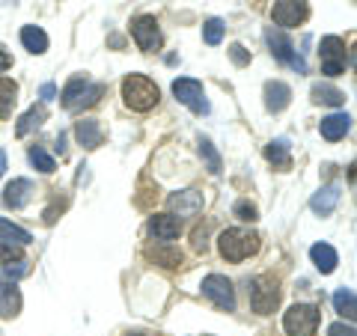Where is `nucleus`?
Returning <instances> with one entry per match:
<instances>
[{"instance_id": "f257e3e1", "label": "nucleus", "mask_w": 357, "mask_h": 336, "mask_svg": "<svg viewBox=\"0 0 357 336\" xmlns=\"http://www.w3.org/2000/svg\"><path fill=\"white\" fill-rule=\"evenodd\" d=\"M218 250L227 262H241L259 250V235L250 232V229H238V227L223 229L220 238H218Z\"/></svg>"}, {"instance_id": "f03ea898", "label": "nucleus", "mask_w": 357, "mask_h": 336, "mask_svg": "<svg viewBox=\"0 0 357 336\" xmlns=\"http://www.w3.org/2000/svg\"><path fill=\"white\" fill-rule=\"evenodd\" d=\"M122 98H126V105L131 110H137V114H146L158 105V86H155L146 75H128L126 81H122Z\"/></svg>"}, {"instance_id": "7ed1b4c3", "label": "nucleus", "mask_w": 357, "mask_h": 336, "mask_svg": "<svg viewBox=\"0 0 357 336\" xmlns=\"http://www.w3.org/2000/svg\"><path fill=\"white\" fill-rule=\"evenodd\" d=\"M319 321H321L319 307H312V304H295V307L286 310L283 328H286L289 336H316Z\"/></svg>"}, {"instance_id": "20e7f679", "label": "nucleus", "mask_w": 357, "mask_h": 336, "mask_svg": "<svg viewBox=\"0 0 357 336\" xmlns=\"http://www.w3.org/2000/svg\"><path fill=\"white\" fill-rule=\"evenodd\" d=\"M280 304V289H277L274 277H256L250 280V307L259 312V316H268L274 312V307Z\"/></svg>"}, {"instance_id": "39448f33", "label": "nucleus", "mask_w": 357, "mask_h": 336, "mask_svg": "<svg viewBox=\"0 0 357 336\" xmlns=\"http://www.w3.org/2000/svg\"><path fill=\"white\" fill-rule=\"evenodd\" d=\"M173 96L188 110H194V114H199V116L208 114L206 89H203V84H199V81H194V77H178V81H173Z\"/></svg>"}, {"instance_id": "423d86ee", "label": "nucleus", "mask_w": 357, "mask_h": 336, "mask_svg": "<svg viewBox=\"0 0 357 336\" xmlns=\"http://www.w3.org/2000/svg\"><path fill=\"white\" fill-rule=\"evenodd\" d=\"M265 42H268V48H271V54H274V57L280 60V63L292 66V69H298L301 75L307 72L304 57H301V54H295V48H292V42H289L286 33L274 30V27H268V30H265Z\"/></svg>"}, {"instance_id": "0eeeda50", "label": "nucleus", "mask_w": 357, "mask_h": 336, "mask_svg": "<svg viewBox=\"0 0 357 336\" xmlns=\"http://www.w3.org/2000/svg\"><path fill=\"white\" fill-rule=\"evenodd\" d=\"M203 295L223 312L236 310V292H232V283L223 274H208L203 280Z\"/></svg>"}, {"instance_id": "6e6552de", "label": "nucleus", "mask_w": 357, "mask_h": 336, "mask_svg": "<svg viewBox=\"0 0 357 336\" xmlns=\"http://www.w3.org/2000/svg\"><path fill=\"white\" fill-rule=\"evenodd\" d=\"M131 36L134 42H137V48L140 51H146V54H155V51H161V30H158V21H155V15H140V18H134L131 21Z\"/></svg>"}, {"instance_id": "1a4fd4ad", "label": "nucleus", "mask_w": 357, "mask_h": 336, "mask_svg": "<svg viewBox=\"0 0 357 336\" xmlns=\"http://www.w3.org/2000/svg\"><path fill=\"white\" fill-rule=\"evenodd\" d=\"M319 57H321V72L337 77L345 72V42L340 36H325L319 45Z\"/></svg>"}, {"instance_id": "9d476101", "label": "nucleus", "mask_w": 357, "mask_h": 336, "mask_svg": "<svg viewBox=\"0 0 357 336\" xmlns=\"http://www.w3.org/2000/svg\"><path fill=\"white\" fill-rule=\"evenodd\" d=\"M307 15H310L307 0H277L271 9V18L277 27H298L307 21Z\"/></svg>"}, {"instance_id": "9b49d317", "label": "nucleus", "mask_w": 357, "mask_h": 336, "mask_svg": "<svg viewBox=\"0 0 357 336\" xmlns=\"http://www.w3.org/2000/svg\"><path fill=\"white\" fill-rule=\"evenodd\" d=\"M167 206H170L178 217H194L197 211H203V194H197V190H178V194H170Z\"/></svg>"}, {"instance_id": "f8f14e48", "label": "nucleus", "mask_w": 357, "mask_h": 336, "mask_svg": "<svg viewBox=\"0 0 357 336\" xmlns=\"http://www.w3.org/2000/svg\"><path fill=\"white\" fill-rule=\"evenodd\" d=\"M182 232V220L176 215H155L149 217V235L155 241H173Z\"/></svg>"}, {"instance_id": "ddd939ff", "label": "nucleus", "mask_w": 357, "mask_h": 336, "mask_svg": "<svg viewBox=\"0 0 357 336\" xmlns=\"http://www.w3.org/2000/svg\"><path fill=\"white\" fill-rule=\"evenodd\" d=\"M30 197H33V182L30 178H13V182L6 185L3 190V206L6 208H24L30 203Z\"/></svg>"}, {"instance_id": "4468645a", "label": "nucleus", "mask_w": 357, "mask_h": 336, "mask_svg": "<svg viewBox=\"0 0 357 336\" xmlns=\"http://www.w3.org/2000/svg\"><path fill=\"white\" fill-rule=\"evenodd\" d=\"M289 98H292V89H289L283 81H268L265 84V107L271 110V114H280V110H286Z\"/></svg>"}, {"instance_id": "2eb2a0df", "label": "nucleus", "mask_w": 357, "mask_h": 336, "mask_svg": "<svg viewBox=\"0 0 357 336\" xmlns=\"http://www.w3.org/2000/svg\"><path fill=\"white\" fill-rule=\"evenodd\" d=\"M75 137L84 149H98L105 134H102V125H98L96 119H81V122H75Z\"/></svg>"}, {"instance_id": "dca6fc26", "label": "nucleus", "mask_w": 357, "mask_h": 336, "mask_svg": "<svg viewBox=\"0 0 357 336\" xmlns=\"http://www.w3.org/2000/svg\"><path fill=\"white\" fill-rule=\"evenodd\" d=\"M349 128H351V116L349 114H331V116H325L321 119V125H319V131H321V137L325 140H342L345 134H349Z\"/></svg>"}, {"instance_id": "f3484780", "label": "nucleus", "mask_w": 357, "mask_h": 336, "mask_svg": "<svg viewBox=\"0 0 357 336\" xmlns=\"http://www.w3.org/2000/svg\"><path fill=\"white\" fill-rule=\"evenodd\" d=\"M340 197H342V190H340V185H328V188H321L319 194H312V199H310V208L316 211V215H331L333 208H337V203H340Z\"/></svg>"}, {"instance_id": "a211bd4d", "label": "nucleus", "mask_w": 357, "mask_h": 336, "mask_svg": "<svg viewBox=\"0 0 357 336\" xmlns=\"http://www.w3.org/2000/svg\"><path fill=\"white\" fill-rule=\"evenodd\" d=\"M310 259H312V265H316L321 274H333V268L340 265L337 250H333L331 244H325V241L312 244V247H310Z\"/></svg>"}, {"instance_id": "6ab92c4d", "label": "nucleus", "mask_w": 357, "mask_h": 336, "mask_svg": "<svg viewBox=\"0 0 357 336\" xmlns=\"http://www.w3.org/2000/svg\"><path fill=\"white\" fill-rule=\"evenodd\" d=\"M21 312V289L15 283L0 286V319H13Z\"/></svg>"}, {"instance_id": "aec40b11", "label": "nucleus", "mask_w": 357, "mask_h": 336, "mask_svg": "<svg viewBox=\"0 0 357 336\" xmlns=\"http://www.w3.org/2000/svg\"><path fill=\"white\" fill-rule=\"evenodd\" d=\"M310 96H312V102L316 105H328V107H340L345 102V93L337 89L333 84H312Z\"/></svg>"}, {"instance_id": "412c9836", "label": "nucleus", "mask_w": 357, "mask_h": 336, "mask_svg": "<svg viewBox=\"0 0 357 336\" xmlns=\"http://www.w3.org/2000/svg\"><path fill=\"white\" fill-rule=\"evenodd\" d=\"M21 45L30 51V54H45L48 51V33H45L42 27H21Z\"/></svg>"}, {"instance_id": "4be33fe9", "label": "nucleus", "mask_w": 357, "mask_h": 336, "mask_svg": "<svg viewBox=\"0 0 357 336\" xmlns=\"http://www.w3.org/2000/svg\"><path fill=\"white\" fill-rule=\"evenodd\" d=\"M0 241H3V244H15V247H24V244L33 241V235L27 229L15 227V223H9L6 217H0Z\"/></svg>"}, {"instance_id": "5701e85b", "label": "nucleus", "mask_w": 357, "mask_h": 336, "mask_svg": "<svg viewBox=\"0 0 357 336\" xmlns=\"http://www.w3.org/2000/svg\"><path fill=\"white\" fill-rule=\"evenodd\" d=\"M149 259L158 262V265H164V268H178V265H182V250L170 247V241H161L158 247L149 250Z\"/></svg>"}, {"instance_id": "b1692460", "label": "nucleus", "mask_w": 357, "mask_h": 336, "mask_svg": "<svg viewBox=\"0 0 357 336\" xmlns=\"http://www.w3.org/2000/svg\"><path fill=\"white\" fill-rule=\"evenodd\" d=\"M86 84H89V81H86L84 75H75L72 81L66 84V89H63V107H66V110H77V102H81Z\"/></svg>"}, {"instance_id": "393cba45", "label": "nucleus", "mask_w": 357, "mask_h": 336, "mask_svg": "<svg viewBox=\"0 0 357 336\" xmlns=\"http://www.w3.org/2000/svg\"><path fill=\"white\" fill-rule=\"evenodd\" d=\"M45 119H48V110H45V105H39V107H30L27 114L18 119V128H15V134H18V137H24V134H30L33 128H39Z\"/></svg>"}, {"instance_id": "a878e982", "label": "nucleus", "mask_w": 357, "mask_h": 336, "mask_svg": "<svg viewBox=\"0 0 357 336\" xmlns=\"http://www.w3.org/2000/svg\"><path fill=\"white\" fill-rule=\"evenodd\" d=\"M265 158L271 161L274 167H289V164H292V158H289V140H286V137L271 140V143L265 146Z\"/></svg>"}, {"instance_id": "bb28decb", "label": "nucleus", "mask_w": 357, "mask_h": 336, "mask_svg": "<svg viewBox=\"0 0 357 336\" xmlns=\"http://www.w3.org/2000/svg\"><path fill=\"white\" fill-rule=\"evenodd\" d=\"M333 310L340 312V316H345V319H354L357 316V304H354V289H337L333 292Z\"/></svg>"}, {"instance_id": "cd10ccee", "label": "nucleus", "mask_w": 357, "mask_h": 336, "mask_svg": "<svg viewBox=\"0 0 357 336\" xmlns=\"http://www.w3.org/2000/svg\"><path fill=\"white\" fill-rule=\"evenodd\" d=\"M15 96H18L15 81H9V77H0V119H6L9 114H13Z\"/></svg>"}, {"instance_id": "c85d7f7f", "label": "nucleus", "mask_w": 357, "mask_h": 336, "mask_svg": "<svg viewBox=\"0 0 357 336\" xmlns=\"http://www.w3.org/2000/svg\"><path fill=\"white\" fill-rule=\"evenodd\" d=\"M30 164L36 167V170H42V173H54V170H57L54 158H51V155L45 152L42 146H33V149H30Z\"/></svg>"}, {"instance_id": "c756f323", "label": "nucleus", "mask_w": 357, "mask_h": 336, "mask_svg": "<svg viewBox=\"0 0 357 336\" xmlns=\"http://www.w3.org/2000/svg\"><path fill=\"white\" fill-rule=\"evenodd\" d=\"M203 39L206 45H220L223 39V21L220 18H208L206 24H203Z\"/></svg>"}, {"instance_id": "7c9ffc66", "label": "nucleus", "mask_w": 357, "mask_h": 336, "mask_svg": "<svg viewBox=\"0 0 357 336\" xmlns=\"http://www.w3.org/2000/svg\"><path fill=\"white\" fill-rule=\"evenodd\" d=\"M199 155L206 158V164H208V170H211V173H220V155L215 152V146H211V140L199 137Z\"/></svg>"}, {"instance_id": "2f4dec72", "label": "nucleus", "mask_w": 357, "mask_h": 336, "mask_svg": "<svg viewBox=\"0 0 357 336\" xmlns=\"http://www.w3.org/2000/svg\"><path fill=\"white\" fill-rule=\"evenodd\" d=\"M105 84H86V89H84V96H81V102H77V110H81V107H93L96 102H98V98H102L105 96Z\"/></svg>"}, {"instance_id": "473e14b6", "label": "nucleus", "mask_w": 357, "mask_h": 336, "mask_svg": "<svg viewBox=\"0 0 357 336\" xmlns=\"http://www.w3.org/2000/svg\"><path fill=\"white\" fill-rule=\"evenodd\" d=\"M236 217H241V220H256V217H259V211H256V206L248 203V199H238V203H236Z\"/></svg>"}, {"instance_id": "72a5a7b5", "label": "nucleus", "mask_w": 357, "mask_h": 336, "mask_svg": "<svg viewBox=\"0 0 357 336\" xmlns=\"http://www.w3.org/2000/svg\"><path fill=\"white\" fill-rule=\"evenodd\" d=\"M0 259H3L6 265L13 262V259L18 262V259H21V247H15V244H3V241H0Z\"/></svg>"}, {"instance_id": "f704fd0d", "label": "nucleus", "mask_w": 357, "mask_h": 336, "mask_svg": "<svg viewBox=\"0 0 357 336\" xmlns=\"http://www.w3.org/2000/svg\"><path fill=\"white\" fill-rule=\"evenodd\" d=\"M328 336H357V330H354L351 321H349V324L337 321V324H331V328H328Z\"/></svg>"}, {"instance_id": "c9c22d12", "label": "nucleus", "mask_w": 357, "mask_h": 336, "mask_svg": "<svg viewBox=\"0 0 357 336\" xmlns=\"http://www.w3.org/2000/svg\"><path fill=\"white\" fill-rule=\"evenodd\" d=\"M229 57H232V63H236V66H248L250 63V54L244 51V45H238V42L229 48Z\"/></svg>"}, {"instance_id": "e433bc0d", "label": "nucleus", "mask_w": 357, "mask_h": 336, "mask_svg": "<svg viewBox=\"0 0 357 336\" xmlns=\"http://www.w3.org/2000/svg\"><path fill=\"white\" fill-rule=\"evenodd\" d=\"M3 271H6V277L18 280V277H24V274L30 271V268H27V262H24V259H18L15 265H13V262H9V265H3Z\"/></svg>"}, {"instance_id": "4c0bfd02", "label": "nucleus", "mask_w": 357, "mask_h": 336, "mask_svg": "<svg viewBox=\"0 0 357 336\" xmlns=\"http://www.w3.org/2000/svg\"><path fill=\"white\" fill-rule=\"evenodd\" d=\"M39 96L45 98V102H51V98H54V96H57V86H54V84H42V89H39Z\"/></svg>"}, {"instance_id": "58836bf2", "label": "nucleus", "mask_w": 357, "mask_h": 336, "mask_svg": "<svg viewBox=\"0 0 357 336\" xmlns=\"http://www.w3.org/2000/svg\"><path fill=\"white\" fill-rule=\"evenodd\" d=\"M9 66H13V57H9V51L0 45V72H6Z\"/></svg>"}, {"instance_id": "ea45409f", "label": "nucleus", "mask_w": 357, "mask_h": 336, "mask_svg": "<svg viewBox=\"0 0 357 336\" xmlns=\"http://www.w3.org/2000/svg\"><path fill=\"white\" fill-rule=\"evenodd\" d=\"M3 170H6V152L0 149V176H3Z\"/></svg>"}, {"instance_id": "a19ab883", "label": "nucleus", "mask_w": 357, "mask_h": 336, "mask_svg": "<svg viewBox=\"0 0 357 336\" xmlns=\"http://www.w3.org/2000/svg\"><path fill=\"white\" fill-rule=\"evenodd\" d=\"M131 336H146V333H131Z\"/></svg>"}]
</instances>
